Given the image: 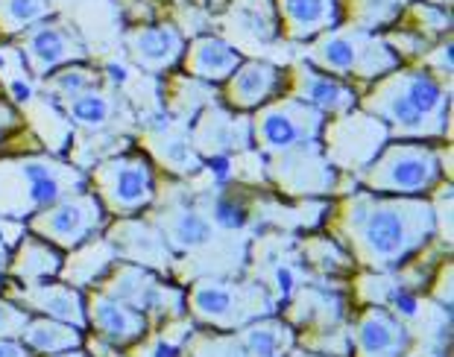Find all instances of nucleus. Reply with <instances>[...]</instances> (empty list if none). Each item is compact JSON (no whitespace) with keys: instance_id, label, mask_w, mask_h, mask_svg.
I'll use <instances>...</instances> for the list:
<instances>
[{"instance_id":"obj_3","label":"nucleus","mask_w":454,"mask_h":357,"mask_svg":"<svg viewBox=\"0 0 454 357\" xmlns=\"http://www.w3.org/2000/svg\"><path fill=\"white\" fill-rule=\"evenodd\" d=\"M357 109L370 112L395 141H437L449 135L451 94L440 76L425 67H395L357 97Z\"/></svg>"},{"instance_id":"obj_10","label":"nucleus","mask_w":454,"mask_h":357,"mask_svg":"<svg viewBox=\"0 0 454 357\" xmlns=\"http://www.w3.org/2000/svg\"><path fill=\"white\" fill-rule=\"evenodd\" d=\"M325 114L317 112L296 97H278L264 103L255 114H249V127H253V147L261 152V159L276 156L291 147L308 141H320V132L325 127Z\"/></svg>"},{"instance_id":"obj_9","label":"nucleus","mask_w":454,"mask_h":357,"mask_svg":"<svg viewBox=\"0 0 454 357\" xmlns=\"http://www.w3.org/2000/svg\"><path fill=\"white\" fill-rule=\"evenodd\" d=\"M91 291H100L118 302L141 311L147 320H179L185 316V287L176 282H164V276L153 273L147 267L118 260Z\"/></svg>"},{"instance_id":"obj_45","label":"nucleus","mask_w":454,"mask_h":357,"mask_svg":"<svg viewBox=\"0 0 454 357\" xmlns=\"http://www.w3.org/2000/svg\"><path fill=\"white\" fill-rule=\"evenodd\" d=\"M0 357H33V352L27 349L21 340H6V337H0Z\"/></svg>"},{"instance_id":"obj_16","label":"nucleus","mask_w":454,"mask_h":357,"mask_svg":"<svg viewBox=\"0 0 454 357\" xmlns=\"http://www.w3.org/2000/svg\"><path fill=\"white\" fill-rule=\"evenodd\" d=\"M103 237L114 246L118 260H129V264L147 267L159 276H170L176 255L164 240L161 229L153 226L147 217H118L103 229Z\"/></svg>"},{"instance_id":"obj_11","label":"nucleus","mask_w":454,"mask_h":357,"mask_svg":"<svg viewBox=\"0 0 454 357\" xmlns=\"http://www.w3.org/2000/svg\"><path fill=\"white\" fill-rule=\"evenodd\" d=\"M264 176L282 197L320 199L340 188V173L325 159L320 141H308L276 156H267Z\"/></svg>"},{"instance_id":"obj_19","label":"nucleus","mask_w":454,"mask_h":357,"mask_svg":"<svg viewBox=\"0 0 454 357\" xmlns=\"http://www.w3.org/2000/svg\"><path fill=\"white\" fill-rule=\"evenodd\" d=\"M85 328H91L94 337L112 349H127V345L147 337L150 320L118 299L91 291L85 293Z\"/></svg>"},{"instance_id":"obj_35","label":"nucleus","mask_w":454,"mask_h":357,"mask_svg":"<svg viewBox=\"0 0 454 357\" xmlns=\"http://www.w3.org/2000/svg\"><path fill=\"white\" fill-rule=\"evenodd\" d=\"M100 82H103L100 71H94V67L82 65V62H74V65L56 67L53 74L44 76V94L59 105H65L67 100L80 97L82 91H89Z\"/></svg>"},{"instance_id":"obj_37","label":"nucleus","mask_w":454,"mask_h":357,"mask_svg":"<svg viewBox=\"0 0 454 357\" xmlns=\"http://www.w3.org/2000/svg\"><path fill=\"white\" fill-rule=\"evenodd\" d=\"M51 12V0H0V35H21Z\"/></svg>"},{"instance_id":"obj_34","label":"nucleus","mask_w":454,"mask_h":357,"mask_svg":"<svg viewBox=\"0 0 454 357\" xmlns=\"http://www.w3.org/2000/svg\"><path fill=\"white\" fill-rule=\"evenodd\" d=\"M296 249H299L302 264H308L311 269H320L323 276H343V273H349V269H355V260L334 237H323V235L302 237L296 244Z\"/></svg>"},{"instance_id":"obj_49","label":"nucleus","mask_w":454,"mask_h":357,"mask_svg":"<svg viewBox=\"0 0 454 357\" xmlns=\"http://www.w3.org/2000/svg\"><path fill=\"white\" fill-rule=\"evenodd\" d=\"M287 357H320V354H314V352H305V349L299 352L296 345H294V349H291V354H287Z\"/></svg>"},{"instance_id":"obj_17","label":"nucleus","mask_w":454,"mask_h":357,"mask_svg":"<svg viewBox=\"0 0 454 357\" xmlns=\"http://www.w3.org/2000/svg\"><path fill=\"white\" fill-rule=\"evenodd\" d=\"M352 357H408L411 328L399 314L381 305H364L361 314L349 320Z\"/></svg>"},{"instance_id":"obj_23","label":"nucleus","mask_w":454,"mask_h":357,"mask_svg":"<svg viewBox=\"0 0 454 357\" xmlns=\"http://www.w3.org/2000/svg\"><path fill=\"white\" fill-rule=\"evenodd\" d=\"M287 82H291V89H287L291 97L314 105L325 118H337V114L352 112L357 105V97H361V94H357L352 85H346L340 76L317 71V67H311L308 62L296 65L291 76H287Z\"/></svg>"},{"instance_id":"obj_15","label":"nucleus","mask_w":454,"mask_h":357,"mask_svg":"<svg viewBox=\"0 0 454 357\" xmlns=\"http://www.w3.org/2000/svg\"><path fill=\"white\" fill-rule=\"evenodd\" d=\"M191 144L202 161L229 159L249 152L253 147V127L247 112H231L223 103H208L194 120H191Z\"/></svg>"},{"instance_id":"obj_33","label":"nucleus","mask_w":454,"mask_h":357,"mask_svg":"<svg viewBox=\"0 0 454 357\" xmlns=\"http://www.w3.org/2000/svg\"><path fill=\"white\" fill-rule=\"evenodd\" d=\"M215 103V89L188 74H176L164 82V112L182 123H191L197 114Z\"/></svg>"},{"instance_id":"obj_36","label":"nucleus","mask_w":454,"mask_h":357,"mask_svg":"<svg viewBox=\"0 0 454 357\" xmlns=\"http://www.w3.org/2000/svg\"><path fill=\"white\" fill-rule=\"evenodd\" d=\"M231 30L238 33H249L258 42H267L278 33V18H276V6L273 0H238L231 6Z\"/></svg>"},{"instance_id":"obj_21","label":"nucleus","mask_w":454,"mask_h":357,"mask_svg":"<svg viewBox=\"0 0 454 357\" xmlns=\"http://www.w3.org/2000/svg\"><path fill=\"white\" fill-rule=\"evenodd\" d=\"M282 320L294 325L296 334L302 331H320V328L349 322V302L343 293L328 291L325 284L308 282L278 307Z\"/></svg>"},{"instance_id":"obj_46","label":"nucleus","mask_w":454,"mask_h":357,"mask_svg":"<svg viewBox=\"0 0 454 357\" xmlns=\"http://www.w3.org/2000/svg\"><path fill=\"white\" fill-rule=\"evenodd\" d=\"M15 127H18V112L9 103H0V138Z\"/></svg>"},{"instance_id":"obj_28","label":"nucleus","mask_w":454,"mask_h":357,"mask_svg":"<svg viewBox=\"0 0 454 357\" xmlns=\"http://www.w3.org/2000/svg\"><path fill=\"white\" fill-rule=\"evenodd\" d=\"M62 258V249H56L53 244L33 235V231H27L12 249V255H9L6 278H12L15 284L51 282V278H59Z\"/></svg>"},{"instance_id":"obj_48","label":"nucleus","mask_w":454,"mask_h":357,"mask_svg":"<svg viewBox=\"0 0 454 357\" xmlns=\"http://www.w3.org/2000/svg\"><path fill=\"white\" fill-rule=\"evenodd\" d=\"M42 357H89L85 349H67V352H59V354H42Z\"/></svg>"},{"instance_id":"obj_50","label":"nucleus","mask_w":454,"mask_h":357,"mask_svg":"<svg viewBox=\"0 0 454 357\" xmlns=\"http://www.w3.org/2000/svg\"><path fill=\"white\" fill-rule=\"evenodd\" d=\"M179 357H185V354H179Z\"/></svg>"},{"instance_id":"obj_24","label":"nucleus","mask_w":454,"mask_h":357,"mask_svg":"<svg viewBox=\"0 0 454 357\" xmlns=\"http://www.w3.org/2000/svg\"><path fill=\"white\" fill-rule=\"evenodd\" d=\"M62 112L71 120L74 132H118L129 123V105L106 82L67 100Z\"/></svg>"},{"instance_id":"obj_18","label":"nucleus","mask_w":454,"mask_h":357,"mask_svg":"<svg viewBox=\"0 0 454 357\" xmlns=\"http://www.w3.org/2000/svg\"><path fill=\"white\" fill-rule=\"evenodd\" d=\"M191 123H182L170 118L168 112L159 114L156 120H147V127L141 132L144 150L156 159L164 170H170L173 176H197L206 167V161L200 159V152L191 144Z\"/></svg>"},{"instance_id":"obj_30","label":"nucleus","mask_w":454,"mask_h":357,"mask_svg":"<svg viewBox=\"0 0 454 357\" xmlns=\"http://www.w3.org/2000/svg\"><path fill=\"white\" fill-rule=\"evenodd\" d=\"M238 334L244 345V357H287L296 345V331L282 316H261V320L244 325Z\"/></svg>"},{"instance_id":"obj_40","label":"nucleus","mask_w":454,"mask_h":357,"mask_svg":"<svg viewBox=\"0 0 454 357\" xmlns=\"http://www.w3.org/2000/svg\"><path fill=\"white\" fill-rule=\"evenodd\" d=\"M185 357H244V345H240L235 331H194L188 334Z\"/></svg>"},{"instance_id":"obj_4","label":"nucleus","mask_w":454,"mask_h":357,"mask_svg":"<svg viewBox=\"0 0 454 357\" xmlns=\"http://www.w3.org/2000/svg\"><path fill=\"white\" fill-rule=\"evenodd\" d=\"M89 188V173L53 152L0 159V217L30 220L53 202Z\"/></svg>"},{"instance_id":"obj_20","label":"nucleus","mask_w":454,"mask_h":357,"mask_svg":"<svg viewBox=\"0 0 454 357\" xmlns=\"http://www.w3.org/2000/svg\"><path fill=\"white\" fill-rule=\"evenodd\" d=\"M4 296L15 299L24 311L33 316H51V320L71 322L82 331L85 328V293L65 282H38V284H15L9 282L4 287Z\"/></svg>"},{"instance_id":"obj_43","label":"nucleus","mask_w":454,"mask_h":357,"mask_svg":"<svg viewBox=\"0 0 454 357\" xmlns=\"http://www.w3.org/2000/svg\"><path fill=\"white\" fill-rule=\"evenodd\" d=\"M425 65H431L434 76H449L451 74V42L434 47L428 53V59H425Z\"/></svg>"},{"instance_id":"obj_5","label":"nucleus","mask_w":454,"mask_h":357,"mask_svg":"<svg viewBox=\"0 0 454 357\" xmlns=\"http://www.w3.org/2000/svg\"><path fill=\"white\" fill-rule=\"evenodd\" d=\"M185 311L215 331H240L261 316L278 314V302L255 278L202 276L185 291Z\"/></svg>"},{"instance_id":"obj_27","label":"nucleus","mask_w":454,"mask_h":357,"mask_svg":"<svg viewBox=\"0 0 454 357\" xmlns=\"http://www.w3.org/2000/svg\"><path fill=\"white\" fill-rule=\"evenodd\" d=\"M276 15L278 30L291 42H311L340 24L337 0H276Z\"/></svg>"},{"instance_id":"obj_31","label":"nucleus","mask_w":454,"mask_h":357,"mask_svg":"<svg viewBox=\"0 0 454 357\" xmlns=\"http://www.w3.org/2000/svg\"><path fill=\"white\" fill-rule=\"evenodd\" d=\"M24 114H27L30 129L51 147L53 156H62V152L71 147V141H74L71 120H67V114L62 112V105L47 97V94H35L33 100H27Z\"/></svg>"},{"instance_id":"obj_32","label":"nucleus","mask_w":454,"mask_h":357,"mask_svg":"<svg viewBox=\"0 0 454 357\" xmlns=\"http://www.w3.org/2000/svg\"><path fill=\"white\" fill-rule=\"evenodd\" d=\"M21 343L33 354H59L67 349H82L85 345V331L71 322L51 320V316H30L27 322Z\"/></svg>"},{"instance_id":"obj_22","label":"nucleus","mask_w":454,"mask_h":357,"mask_svg":"<svg viewBox=\"0 0 454 357\" xmlns=\"http://www.w3.org/2000/svg\"><path fill=\"white\" fill-rule=\"evenodd\" d=\"M285 89V74L276 65L258 62V59H244L235 74L223 82V105H229L231 112H255L264 103L276 100L278 91Z\"/></svg>"},{"instance_id":"obj_39","label":"nucleus","mask_w":454,"mask_h":357,"mask_svg":"<svg viewBox=\"0 0 454 357\" xmlns=\"http://www.w3.org/2000/svg\"><path fill=\"white\" fill-rule=\"evenodd\" d=\"M296 345L305 352H314L320 357H352V334L349 322L320 328V331H302L296 334Z\"/></svg>"},{"instance_id":"obj_2","label":"nucleus","mask_w":454,"mask_h":357,"mask_svg":"<svg viewBox=\"0 0 454 357\" xmlns=\"http://www.w3.org/2000/svg\"><path fill=\"white\" fill-rule=\"evenodd\" d=\"M147 211V220L161 229L176 255L170 269L176 284H191L202 276H244L249 269V237L217 229L191 190L168 182Z\"/></svg>"},{"instance_id":"obj_42","label":"nucleus","mask_w":454,"mask_h":357,"mask_svg":"<svg viewBox=\"0 0 454 357\" xmlns=\"http://www.w3.org/2000/svg\"><path fill=\"white\" fill-rule=\"evenodd\" d=\"M434 206V223H437V237L446 240L451 246V188H442L437 199H431Z\"/></svg>"},{"instance_id":"obj_44","label":"nucleus","mask_w":454,"mask_h":357,"mask_svg":"<svg viewBox=\"0 0 454 357\" xmlns=\"http://www.w3.org/2000/svg\"><path fill=\"white\" fill-rule=\"evenodd\" d=\"M437 287H434V299H437V302L446 307H451V264L446 260V264L440 267V273H437V282H434Z\"/></svg>"},{"instance_id":"obj_13","label":"nucleus","mask_w":454,"mask_h":357,"mask_svg":"<svg viewBox=\"0 0 454 357\" xmlns=\"http://www.w3.org/2000/svg\"><path fill=\"white\" fill-rule=\"evenodd\" d=\"M106 211L100 206V199L91 194L89 188L80 190V194H71L53 206H47L42 211L27 220V229L38 235L47 244H53L62 252H71L85 240L103 235L106 223Z\"/></svg>"},{"instance_id":"obj_6","label":"nucleus","mask_w":454,"mask_h":357,"mask_svg":"<svg viewBox=\"0 0 454 357\" xmlns=\"http://www.w3.org/2000/svg\"><path fill=\"white\" fill-rule=\"evenodd\" d=\"M305 59L317 71L340 76V80L355 76V80L372 82L402 65V56L387 44V38L361 27H334L311 38Z\"/></svg>"},{"instance_id":"obj_8","label":"nucleus","mask_w":454,"mask_h":357,"mask_svg":"<svg viewBox=\"0 0 454 357\" xmlns=\"http://www.w3.org/2000/svg\"><path fill=\"white\" fill-rule=\"evenodd\" d=\"M89 190L100 199L106 214L138 217L156 199L159 182L150 156L144 152H118L103 159L89 173Z\"/></svg>"},{"instance_id":"obj_7","label":"nucleus","mask_w":454,"mask_h":357,"mask_svg":"<svg viewBox=\"0 0 454 357\" xmlns=\"http://www.w3.org/2000/svg\"><path fill=\"white\" fill-rule=\"evenodd\" d=\"M440 150L422 141H390L355 182L370 194L387 197H428L442 182Z\"/></svg>"},{"instance_id":"obj_41","label":"nucleus","mask_w":454,"mask_h":357,"mask_svg":"<svg viewBox=\"0 0 454 357\" xmlns=\"http://www.w3.org/2000/svg\"><path fill=\"white\" fill-rule=\"evenodd\" d=\"M30 311H24L21 305L15 302V299H9L0 293V337H6V340H21L27 322H30Z\"/></svg>"},{"instance_id":"obj_47","label":"nucleus","mask_w":454,"mask_h":357,"mask_svg":"<svg viewBox=\"0 0 454 357\" xmlns=\"http://www.w3.org/2000/svg\"><path fill=\"white\" fill-rule=\"evenodd\" d=\"M9 255H12V249L4 244V237H0V282H6V267H9Z\"/></svg>"},{"instance_id":"obj_25","label":"nucleus","mask_w":454,"mask_h":357,"mask_svg":"<svg viewBox=\"0 0 454 357\" xmlns=\"http://www.w3.org/2000/svg\"><path fill=\"white\" fill-rule=\"evenodd\" d=\"M127 50L135 67L147 74H168L185 53V35L173 24H141L127 33Z\"/></svg>"},{"instance_id":"obj_14","label":"nucleus","mask_w":454,"mask_h":357,"mask_svg":"<svg viewBox=\"0 0 454 357\" xmlns=\"http://www.w3.org/2000/svg\"><path fill=\"white\" fill-rule=\"evenodd\" d=\"M18 53H21L33 80H44L56 67L89 59V50L80 42V35L56 18H44L18 35Z\"/></svg>"},{"instance_id":"obj_1","label":"nucleus","mask_w":454,"mask_h":357,"mask_svg":"<svg viewBox=\"0 0 454 357\" xmlns=\"http://www.w3.org/2000/svg\"><path fill=\"white\" fill-rule=\"evenodd\" d=\"M328 237H334L357 267L393 273L437 237L428 197H387L355 190L328 208Z\"/></svg>"},{"instance_id":"obj_29","label":"nucleus","mask_w":454,"mask_h":357,"mask_svg":"<svg viewBox=\"0 0 454 357\" xmlns=\"http://www.w3.org/2000/svg\"><path fill=\"white\" fill-rule=\"evenodd\" d=\"M114 264H118L114 246L103 235H98V237L85 240V244H80L76 249H71V252L62 258L59 282L76 287V291H85V287L98 284Z\"/></svg>"},{"instance_id":"obj_26","label":"nucleus","mask_w":454,"mask_h":357,"mask_svg":"<svg viewBox=\"0 0 454 357\" xmlns=\"http://www.w3.org/2000/svg\"><path fill=\"white\" fill-rule=\"evenodd\" d=\"M240 62L244 56L238 47L220 35H200L185 44V53H182V71L208 85H223Z\"/></svg>"},{"instance_id":"obj_38","label":"nucleus","mask_w":454,"mask_h":357,"mask_svg":"<svg viewBox=\"0 0 454 357\" xmlns=\"http://www.w3.org/2000/svg\"><path fill=\"white\" fill-rule=\"evenodd\" d=\"M0 85H4L6 97L18 105H24L27 100L35 97L33 76L27 71L18 47H0Z\"/></svg>"},{"instance_id":"obj_12","label":"nucleus","mask_w":454,"mask_h":357,"mask_svg":"<svg viewBox=\"0 0 454 357\" xmlns=\"http://www.w3.org/2000/svg\"><path fill=\"white\" fill-rule=\"evenodd\" d=\"M390 141V129L357 105L352 112L325 120L320 132L323 152L332 161V167L337 173H352V176L361 173Z\"/></svg>"}]
</instances>
